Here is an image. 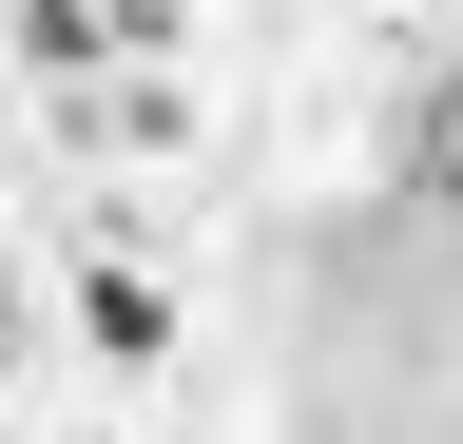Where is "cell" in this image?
<instances>
[{
    "label": "cell",
    "mask_w": 463,
    "mask_h": 444,
    "mask_svg": "<svg viewBox=\"0 0 463 444\" xmlns=\"http://www.w3.org/2000/svg\"><path fill=\"white\" fill-rule=\"evenodd\" d=\"M425 194H444V213H463V78H444V97H425Z\"/></svg>",
    "instance_id": "1"
}]
</instances>
